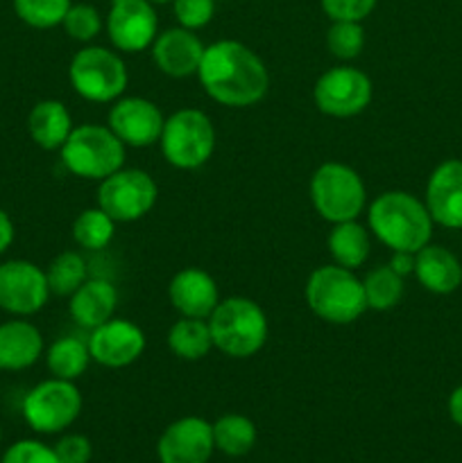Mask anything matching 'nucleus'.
<instances>
[{
	"label": "nucleus",
	"instance_id": "nucleus-34",
	"mask_svg": "<svg viewBox=\"0 0 462 463\" xmlns=\"http://www.w3.org/2000/svg\"><path fill=\"white\" fill-rule=\"evenodd\" d=\"M172 14L179 27L202 30L216 16V0H172Z\"/></svg>",
	"mask_w": 462,
	"mask_h": 463
},
{
	"label": "nucleus",
	"instance_id": "nucleus-10",
	"mask_svg": "<svg viewBox=\"0 0 462 463\" xmlns=\"http://www.w3.org/2000/svg\"><path fill=\"white\" fill-rule=\"evenodd\" d=\"M159 199L157 181L145 170L118 172L100 181L98 206L111 217L113 222H136L148 215Z\"/></svg>",
	"mask_w": 462,
	"mask_h": 463
},
{
	"label": "nucleus",
	"instance_id": "nucleus-31",
	"mask_svg": "<svg viewBox=\"0 0 462 463\" xmlns=\"http://www.w3.org/2000/svg\"><path fill=\"white\" fill-rule=\"evenodd\" d=\"M71 5V0H14V12L25 25L50 30L62 25Z\"/></svg>",
	"mask_w": 462,
	"mask_h": 463
},
{
	"label": "nucleus",
	"instance_id": "nucleus-4",
	"mask_svg": "<svg viewBox=\"0 0 462 463\" xmlns=\"http://www.w3.org/2000/svg\"><path fill=\"white\" fill-rule=\"evenodd\" d=\"M306 303L313 315L333 326H349L367 310L362 280L340 265L317 267L306 283Z\"/></svg>",
	"mask_w": 462,
	"mask_h": 463
},
{
	"label": "nucleus",
	"instance_id": "nucleus-19",
	"mask_svg": "<svg viewBox=\"0 0 462 463\" xmlns=\"http://www.w3.org/2000/svg\"><path fill=\"white\" fill-rule=\"evenodd\" d=\"M168 298L181 317H193V319H208L220 303L213 276L197 267H186L172 276L168 285Z\"/></svg>",
	"mask_w": 462,
	"mask_h": 463
},
{
	"label": "nucleus",
	"instance_id": "nucleus-36",
	"mask_svg": "<svg viewBox=\"0 0 462 463\" xmlns=\"http://www.w3.org/2000/svg\"><path fill=\"white\" fill-rule=\"evenodd\" d=\"M331 21L362 23L376 9L379 0H320Z\"/></svg>",
	"mask_w": 462,
	"mask_h": 463
},
{
	"label": "nucleus",
	"instance_id": "nucleus-1",
	"mask_svg": "<svg viewBox=\"0 0 462 463\" xmlns=\"http://www.w3.org/2000/svg\"><path fill=\"white\" fill-rule=\"evenodd\" d=\"M197 77L208 98L231 109L254 107L270 89V72L263 59L252 48L231 39L204 48Z\"/></svg>",
	"mask_w": 462,
	"mask_h": 463
},
{
	"label": "nucleus",
	"instance_id": "nucleus-11",
	"mask_svg": "<svg viewBox=\"0 0 462 463\" xmlns=\"http://www.w3.org/2000/svg\"><path fill=\"white\" fill-rule=\"evenodd\" d=\"M371 80L353 66H335L320 75L313 99L322 113L331 118H353L371 102Z\"/></svg>",
	"mask_w": 462,
	"mask_h": 463
},
{
	"label": "nucleus",
	"instance_id": "nucleus-30",
	"mask_svg": "<svg viewBox=\"0 0 462 463\" xmlns=\"http://www.w3.org/2000/svg\"><path fill=\"white\" fill-rule=\"evenodd\" d=\"M50 294L54 297H72L86 280V260L77 251H63L45 269Z\"/></svg>",
	"mask_w": 462,
	"mask_h": 463
},
{
	"label": "nucleus",
	"instance_id": "nucleus-15",
	"mask_svg": "<svg viewBox=\"0 0 462 463\" xmlns=\"http://www.w3.org/2000/svg\"><path fill=\"white\" fill-rule=\"evenodd\" d=\"M161 109L145 98H118L109 111V129L125 147H149L159 143L163 131Z\"/></svg>",
	"mask_w": 462,
	"mask_h": 463
},
{
	"label": "nucleus",
	"instance_id": "nucleus-6",
	"mask_svg": "<svg viewBox=\"0 0 462 463\" xmlns=\"http://www.w3.org/2000/svg\"><path fill=\"white\" fill-rule=\"evenodd\" d=\"M163 158L177 170H197L216 152V127L199 109H179L161 131Z\"/></svg>",
	"mask_w": 462,
	"mask_h": 463
},
{
	"label": "nucleus",
	"instance_id": "nucleus-18",
	"mask_svg": "<svg viewBox=\"0 0 462 463\" xmlns=\"http://www.w3.org/2000/svg\"><path fill=\"white\" fill-rule=\"evenodd\" d=\"M204 48L207 45L199 41V36L193 30H186V27L163 30L161 34H157L154 43L149 45L154 66L166 72V75L177 77V80L197 75Z\"/></svg>",
	"mask_w": 462,
	"mask_h": 463
},
{
	"label": "nucleus",
	"instance_id": "nucleus-37",
	"mask_svg": "<svg viewBox=\"0 0 462 463\" xmlns=\"http://www.w3.org/2000/svg\"><path fill=\"white\" fill-rule=\"evenodd\" d=\"M54 455L59 463H89L93 457V446L84 434H66L54 443Z\"/></svg>",
	"mask_w": 462,
	"mask_h": 463
},
{
	"label": "nucleus",
	"instance_id": "nucleus-8",
	"mask_svg": "<svg viewBox=\"0 0 462 463\" xmlns=\"http://www.w3.org/2000/svg\"><path fill=\"white\" fill-rule=\"evenodd\" d=\"M68 80L80 98L107 104L122 98L130 75L120 54L102 45H86L72 57Z\"/></svg>",
	"mask_w": 462,
	"mask_h": 463
},
{
	"label": "nucleus",
	"instance_id": "nucleus-38",
	"mask_svg": "<svg viewBox=\"0 0 462 463\" xmlns=\"http://www.w3.org/2000/svg\"><path fill=\"white\" fill-rule=\"evenodd\" d=\"M390 267L397 271L399 276H408L415 271V253L408 251H392V260H390Z\"/></svg>",
	"mask_w": 462,
	"mask_h": 463
},
{
	"label": "nucleus",
	"instance_id": "nucleus-13",
	"mask_svg": "<svg viewBox=\"0 0 462 463\" xmlns=\"http://www.w3.org/2000/svg\"><path fill=\"white\" fill-rule=\"evenodd\" d=\"M107 34L113 48L122 52H140L154 43L159 18L149 0H111L107 16Z\"/></svg>",
	"mask_w": 462,
	"mask_h": 463
},
{
	"label": "nucleus",
	"instance_id": "nucleus-20",
	"mask_svg": "<svg viewBox=\"0 0 462 463\" xmlns=\"http://www.w3.org/2000/svg\"><path fill=\"white\" fill-rule=\"evenodd\" d=\"M43 337L30 321L12 319L0 324V371H25L39 362Z\"/></svg>",
	"mask_w": 462,
	"mask_h": 463
},
{
	"label": "nucleus",
	"instance_id": "nucleus-39",
	"mask_svg": "<svg viewBox=\"0 0 462 463\" xmlns=\"http://www.w3.org/2000/svg\"><path fill=\"white\" fill-rule=\"evenodd\" d=\"M14 242V222L7 213L0 208V256L12 247Z\"/></svg>",
	"mask_w": 462,
	"mask_h": 463
},
{
	"label": "nucleus",
	"instance_id": "nucleus-16",
	"mask_svg": "<svg viewBox=\"0 0 462 463\" xmlns=\"http://www.w3.org/2000/svg\"><path fill=\"white\" fill-rule=\"evenodd\" d=\"M89 342L91 360L107 369L130 366L143 355L145 333L130 319H109L95 330H91Z\"/></svg>",
	"mask_w": 462,
	"mask_h": 463
},
{
	"label": "nucleus",
	"instance_id": "nucleus-14",
	"mask_svg": "<svg viewBox=\"0 0 462 463\" xmlns=\"http://www.w3.org/2000/svg\"><path fill=\"white\" fill-rule=\"evenodd\" d=\"M213 452V425L199 416H184L170 423L157 443L161 463H208Z\"/></svg>",
	"mask_w": 462,
	"mask_h": 463
},
{
	"label": "nucleus",
	"instance_id": "nucleus-21",
	"mask_svg": "<svg viewBox=\"0 0 462 463\" xmlns=\"http://www.w3.org/2000/svg\"><path fill=\"white\" fill-rule=\"evenodd\" d=\"M421 288L433 294H451L462 285V265L456 253L439 244H426L415 253V271Z\"/></svg>",
	"mask_w": 462,
	"mask_h": 463
},
{
	"label": "nucleus",
	"instance_id": "nucleus-9",
	"mask_svg": "<svg viewBox=\"0 0 462 463\" xmlns=\"http://www.w3.org/2000/svg\"><path fill=\"white\" fill-rule=\"evenodd\" d=\"M80 411L82 393L71 380H43L23 398V419L39 434L63 432L75 423Z\"/></svg>",
	"mask_w": 462,
	"mask_h": 463
},
{
	"label": "nucleus",
	"instance_id": "nucleus-33",
	"mask_svg": "<svg viewBox=\"0 0 462 463\" xmlns=\"http://www.w3.org/2000/svg\"><path fill=\"white\" fill-rule=\"evenodd\" d=\"M62 25L71 39L80 41V43H89V41H93L102 32V16H100V12L93 5L77 3L71 5Z\"/></svg>",
	"mask_w": 462,
	"mask_h": 463
},
{
	"label": "nucleus",
	"instance_id": "nucleus-26",
	"mask_svg": "<svg viewBox=\"0 0 462 463\" xmlns=\"http://www.w3.org/2000/svg\"><path fill=\"white\" fill-rule=\"evenodd\" d=\"M216 450L226 457H245L256 446V425L243 414H225L213 423Z\"/></svg>",
	"mask_w": 462,
	"mask_h": 463
},
{
	"label": "nucleus",
	"instance_id": "nucleus-3",
	"mask_svg": "<svg viewBox=\"0 0 462 463\" xmlns=\"http://www.w3.org/2000/svg\"><path fill=\"white\" fill-rule=\"evenodd\" d=\"M213 346L225 355L245 360L265 346L267 342V315L256 301L245 297L225 298L208 317Z\"/></svg>",
	"mask_w": 462,
	"mask_h": 463
},
{
	"label": "nucleus",
	"instance_id": "nucleus-28",
	"mask_svg": "<svg viewBox=\"0 0 462 463\" xmlns=\"http://www.w3.org/2000/svg\"><path fill=\"white\" fill-rule=\"evenodd\" d=\"M362 289H365L367 310H392L403 298V276H399L390 265H380L365 276Z\"/></svg>",
	"mask_w": 462,
	"mask_h": 463
},
{
	"label": "nucleus",
	"instance_id": "nucleus-41",
	"mask_svg": "<svg viewBox=\"0 0 462 463\" xmlns=\"http://www.w3.org/2000/svg\"><path fill=\"white\" fill-rule=\"evenodd\" d=\"M152 5H166V3H172V0H149Z\"/></svg>",
	"mask_w": 462,
	"mask_h": 463
},
{
	"label": "nucleus",
	"instance_id": "nucleus-7",
	"mask_svg": "<svg viewBox=\"0 0 462 463\" xmlns=\"http://www.w3.org/2000/svg\"><path fill=\"white\" fill-rule=\"evenodd\" d=\"M311 202L317 215L331 224L356 220L367 202L361 175L344 163H322L311 179Z\"/></svg>",
	"mask_w": 462,
	"mask_h": 463
},
{
	"label": "nucleus",
	"instance_id": "nucleus-29",
	"mask_svg": "<svg viewBox=\"0 0 462 463\" xmlns=\"http://www.w3.org/2000/svg\"><path fill=\"white\" fill-rule=\"evenodd\" d=\"M116 233V222L100 206L86 208L72 222V240L86 251H100L109 247Z\"/></svg>",
	"mask_w": 462,
	"mask_h": 463
},
{
	"label": "nucleus",
	"instance_id": "nucleus-23",
	"mask_svg": "<svg viewBox=\"0 0 462 463\" xmlns=\"http://www.w3.org/2000/svg\"><path fill=\"white\" fill-rule=\"evenodd\" d=\"M72 127L71 111L59 99H41L27 116V131L41 149H62Z\"/></svg>",
	"mask_w": 462,
	"mask_h": 463
},
{
	"label": "nucleus",
	"instance_id": "nucleus-40",
	"mask_svg": "<svg viewBox=\"0 0 462 463\" xmlns=\"http://www.w3.org/2000/svg\"><path fill=\"white\" fill-rule=\"evenodd\" d=\"M448 416L462 430V384L453 389L451 396H448Z\"/></svg>",
	"mask_w": 462,
	"mask_h": 463
},
{
	"label": "nucleus",
	"instance_id": "nucleus-5",
	"mask_svg": "<svg viewBox=\"0 0 462 463\" xmlns=\"http://www.w3.org/2000/svg\"><path fill=\"white\" fill-rule=\"evenodd\" d=\"M59 152L63 167L80 179L102 181L125 165V145L102 125L75 127Z\"/></svg>",
	"mask_w": 462,
	"mask_h": 463
},
{
	"label": "nucleus",
	"instance_id": "nucleus-24",
	"mask_svg": "<svg viewBox=\"0 0 462 463\" xmlns=\"http://www.w3.org/2000/svg\"><path fill=\"white\" fill-rule=\"evenodd\" d=\"M371 251L370 231L356 220L340 222L333 224V231L329 233V253L335 265L344 269H358L365 265Z\"/></svg>",
	"mask_w": 462,
	"mask_h": 463
},
{
	"label": "nucleus",
	"instance_id": "nucleus-25",
	"mask_svg": "<svg viewBox=\"0 0 462 463\" xmlns=\"http://www.w3.org/2000/svg\"><path fill=\"white\" fill-rule=\"evenodd\" d=\"M168 348H170L172 355L186 362H197L202 360V357H207L213 348L208 319L181 317V319L168 330Z\"/></svg>",
	"mask_w": 462,
	"mask_h": 463
},
{
	"label": "nucleus",
	"instance_id": "nucleus-35",
	"mask_svg": "<svg viewBox=\"0 0 462 463\" xmlns=\"http://www.w3.org/2000/svg\"><path fill=\"white\" fill-rule=\"evenodd\" d=\"M0 463H59V459L54 455V448L34 439H25L9 446Z\"/></svg>",
	"mask_w": 462,
	"mask_h": 463
},
{
	"label": "nucleus",
	"instance_id": "nucleus-32",
	"mask_svg": "<svg viewBox=\"0 0 462 463\" xmlns=\"http://www.w3.org/2000/svg\"><path fill=\"white\" fill-rule=\"evenodd\" d=\"M326 45L340 61H351L365 48V30L356 21H333L326 32Z\"/></svg>",
	"mask_w": 462,
	"mask_h": 463
},
{
	"label": "nucleus",
	"instance_id": "nucleus-12",
	"mask_svg": "<svg viewBox=\"0 0 462 463\" xmlns=\"http://www.w3.org/2000/svg\"><path fill=\"white\" fill-rule=\"evenodd\" d=\"M45 271L30 260H7L0 265V310L14 317L36 315L48 303Z\"/></svg>",
	"mask_w": 462,
	"mask_h": 463
},
{
	"label": "nucleus",
	"instance_id": "nucleus-27",
	"mask_svg": "<svg viewBox=\"0 0 462 463\" xmlns=\"http://www.w3.org/2000/svg\"><path fill=\"white\" fill-rule=\"evenodd\" d=\"M45 364L53 378L75 383L91 364L89 342L80 337H59L45 353Z\"/></svg>",
	"mask_w": 462,
	"mask_h": 463
},
{
	"label": "nucleus",
	"instance_id": "nucleus-22",
	"mask_svg": "<svg viewBox=\"0 0 462 463\" xmlns=\"http://www.w3.org/2000/svg\"><path fill=\"white\" fill-rule=\"evenodd\" d=\"M118 306V292L109 280L86 279L75 294L71 297L68 310L72 321L86 330H95L104 321L113 319Z\"/></svg>",
	"mask_w": 462,
	"mask_h": 463
},
{
	"label": "nucleus",
	"instance_id": "nucleus-2",
	"mask_svg": "<svg viewBox=\"0 0 462 463\" xmlns=\"http://www.w3.org/2000/svg\"><path fill=\"white\" fill-rule=\"evenodd\" d=\"M370 233L392 251L417 253L433 238V217L424 202L403 190H388L367 213Z\"/></svg>",
	"mask_w": 462,
	"mask_h": 463
},
{
	"label": "nucleus",
	"instance_id": "nucleus-42",
	"mask_svg": "<svg viewBox=\"0 0 462 463\" xmlns=\"http://www.w3.org/2000/svg\"><path fill=\"white\" fill-rule=\"evenodd\" d=\"M0 441H3V432H0Z\"/></svg>",
	"mask_w": 462,
	"mask_h": 463
},
{
	"label": "nucleus",
	"instance_id": "nucleus-17",
	"mask_svg": "<svg viewBox=\"0 0 462 463\" xmlns=\"http://www.w3.org/2000/svg\"><path fill=\"white\" fill-rule=\"evenodd\" d=\"M426 208L435 224L444 229H462V161L448 158L439 163L426 184Z\"/></svg>",
	"mask_w": 462,
	"mask_h": 463
}]
</instances>
